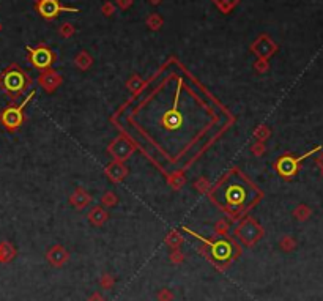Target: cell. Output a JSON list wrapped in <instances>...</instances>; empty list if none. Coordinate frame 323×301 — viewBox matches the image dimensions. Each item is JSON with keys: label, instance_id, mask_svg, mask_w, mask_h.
<instances>
[{"label": "cell", "instance_id": "d6986e66", "mask_svg": "<svg viewBox=\"0 0 323 301\" xmlns=\"http://www.w3.org/2000/svg\"><path fill=\"white\" fill-rule=\"evenodd\" d=\"M213 3L219 8L221 13L229 15L230 11L240 3V0H213Z\"/></svg>", "mask_w": 323, "mask_h": 301}, {"label": "cell", "instance_id": "3957f363", "mask_svg": "<svg viewBox=\"0 0 323 301\" xmlns=\"http://www.w3.org/2000/svg\"><path fill=\"white\" fill-rule=\"evenodd\" d=\"M33 96H35V90H32L22 103H19V104L13 103L11 106H8V108L0 112V123L3 125L6 131H11L13 133V131H17L19 128L22 127V123H24V108L29 104V101Z\"/></svg>", "mask_w": 323, "mask_h": 301}, {"label": "cell", "instance_id": "603a6c76", "mask_svg": "<svg viewBox=\"0 0 323 301\" xmlns=\"http://www.w3.org/2000/svg\"><path fill=\"white\" fill-rule=\"evenodd\" d=\"M293 215H295L296 219H300V221H306V219L312 215V211H311V208H309L307 205L301 204V205H298V206H296V208L293 210Z\"/></svg>", "mask_w": 323, "mask_h": 301}, {"label": "cell", "instance_id": "7402d4cb", "mask_svg": "<svg viewBox=\"0 0 323 301\" xmlns=\"http://www.w3.org/2000/svg\"><path fill=\"white\" fill-rule=\"evenodd\" d=\"M142 87H144V80H142L141 76H139V74H132V76L128 79V82H126V89H129L131 92L141 90Z\"/></svg>", "mask_w": 323, "mask_h": 301}, {"label": "cell", "instance_id": "83f0119b", "mask_svg": "<svg viewBox=\"0 0 323 301\" xmlns=\"http://www.w3.org/2000/svg\"><path fill=\"white\" fill-rule=\"evenodd\" d=\"M254 70H256L257 73H260V74L267 73V71L270 70L268 60H265V59H257V62L254 63Z\"/></svg>", "mask_w": 323, "mask_h": 301}, {"label": "cell", "instance_id": "f546056e", "mask_svg": "<svg viewBox=\"0 0 323 301\" xmlns=\"http://www.w3.org/2000/svg\"><path fill=\"white\" fill-rule=\"evenodd\" d=\"M132 3H134V0H115V7H118L120 10H129L132 7Z\"/></svg>", "mask_w": 323, "mask_h": 301}, {"label": "cell", "instance_id": "cb8c5ba5", "mask_svg": "<svg viewBox=\"0 0 323 301\" xmlns=\"http://www.w3.org/2000/svg\"><path fill=\"white\" fill-rule=\"evenodd\" d=\"M117 202H118V197L115 196V192H112V191H106L103 194V197H101V204H103L104 206H107V208L115 206Z\"/></svg>", "mask_w": 323, "mask_h": 301}, {"label": "cell", "instance_id": "52a82bcc", "mask_svg": "<svg viewBox=\"0 0 323 301\" xmlns=\"http://www.w3.org/2000/svg\"><path fill=\"white\" fill-rule=\"evenodd\" d=\"M181 85H183V80L180 79L178 80V89H177V95H175V99H174V106L161 118V125L167 131H177L183 123V114L178 111V96H180Z\"/></svg>", "mask_w": 323, "mask_h": 301}, {"label": "cell", "instance_id": "8fae6325", "mask_svg": "<svg viewBox=\"0 0 323 301\" xmlns=\"http://www.w3.org/2000/svg\"><path fill=\"white\" fill-rule=\"evenodd\" d=\"M62 82H63L62 76L54 70H46L38 76V84H40L41 89H44L48 93H54L62 85Z\"/></svg>", "mask_w": 323, "mask_h": 301}, {"label": "cell", "instance_id": "ffe728a7", "mask_svg": "<svg viewBox=\"0 0 323 301\" xmlns=\"http://www.w3.org/2000/svg\"><path fill=\"white\" fill-rule=\"evenodd\" d=\"M15 255V248L10 243H0V262H8Z\"/></svg>", "mask_w": 323, "mask_h": 301}, {"label": "cell", "instance_id": "484cf974", "mask_svg": "<svg viewBox=\"0 0 323 301\" xmlns=\"http://www.w3.org/2000/svg\"><path fill=\"white\" fill-rule=\"evenodd\" d=\"M185 181H186V177H183V174H174L172 177L169 178V183H170V186L174 188V190H180V188L185 185Z\"/></svg>", "mask_w": 323, "mask_h": 301}, {"label": "cell", "instance_id": "6da1fadb", "mask_svg": "<svg viewBox=\"0 0 323 301\" xmlns=\"http://www.w3.org/2000/svg\"><path fill=\"white\" fill-rule=\"evenodd\" d=\"M252 192H254V190H251L246 180L230 177L216 188V191L213 192V197L216 200V204L223 206L227 213L235 215V213L242 211L244 206H248Z\"/></svg>", "mask_w": 323, "mask_h": 301}, {"label": "cell", "instance_id": "ac0fdd59", "mask_svg": "<svg viewBox=\"0 0 323 301\" xmlns=\"http://www.w3.org/2000/svg\"><path fill=\"white\" fill-rule=\"evenodd\" d=\"M145 22H147V27H148L150 30H153V32H158V30L162 27L164 19H162L161 15H158L156 11H155V13H150V15L147 16Z\"/></svg>", "mask_w": 323, "mask_h": 301}, {"label": "cell", "instance_id": "836d02e7", "mask_svg": "<svg viewBox=\"0 0 323 301\" xmlns=\"http://www.w3.org/2000/svg\"><path fill=\"white\" fill-rule=\"evenodd\" d=\"M148 2H150L151 5H155V7H156V5H160V3H162V0H148Z\"/></svg>", "mask_w": 323, "mask_h": 301}, {"label": "cell", "instance_id": "ba28073f", "mask_svg": "<svg viewBox=\"0 0 323 301\" xmlns=\"http://www.w3.org/2000/svg\"><path fill=\"white\" fill-rule=\"evenodd\" d=\"M235 235L246 244H254L263 235V230L254 219H244L237 227Z\"/></svg>", "mask_w": 323, "mask_h": 301}, {"label": "cell", "instance_id": "277c9868", "mask_svg": "<svg viewBox=\"0 0 323 301\" xmlns=\"http://www.w3.org/2000/svg\"><path fill=\"white\" fill-rule=\"evenodd\" d=\"M27 59L30 62V65L36 68L40 71H46L50 70V66L55 63V54L49 46L40 43L36 48H30L27 46Z\"/></svg>", "mask_w": 323, "mask_h": 301}, {"label": "cell", "instance_id": "4316f807", "mask_svg": "<svg viewBox=\"0 0 323 301\" xmlns=\"http://www.w3.org/2000/svg\"><path fill=\"white\" fill-rule=\"evenodd\" d=\"M115 3H112V2H104L103 5H101V13H103V16H106V17H111L113 13H115Z\"/></svg>", "mask_w": 323, "mask_h": 301}, {"label": "cell", "instance_id": "4fadbf2b", "mask_svg": "<svg viewBox=\"0 0 323 301\" xmlns=\"http://www.w3.org/2000/svg\"><path fill=\"white\" fill-rule=\"evenodd\" d=\"M90 200H92V196L85 190H82V188H78V190L73 192V196L69 197V202L78 210L85 208V206L90 204Z\"/></svg>", "mask_w": 323, "mask_h": 301}, {"label": "cell", "instance_id": "30bf717a", "mask_svg": "<svg viewBox=\"0 0 323 301\" xmlns=\"http://www.w3.org/2000/svg\"><path fill=\"white\" fill-rule=\"evenodd\" d=\"M132 143L128 139H123V137H117L113 139L109 145V153L112 155V158L115 161L123 162L125 159H128L131 153H132Z\"/></svg>", "mask_w": 323, "mask_h": 301}, {"label": "cell", "instance_id": "1f68e13d", "mask_svg": "<svg viewBox=\"0 0 323 301\" xmlns=\"http://www.w3.org/2000/svg\"><path fill=\"white\" fill-rule=\"evenodd\" d=\"M167 241H169L170 244H178V243L181 241V238H180L178 235H177V234H172V235L169 237V240H167Z\"/></svg>", "mask_w": 323, "mask_h": 301}, {"label": "cell", "instance_id": "7c38bea8", "mask_svg": "<svg viewBox=\"0 0 323 301\" xmlns=\"http://www.w3.org/2000/svg\"><path fill=\"white\" fill-rule=\"evenodd\" d=\"M104 172L107 175V178H109L111 181H113V183H117V181H122L126 175H128V169H126V166L123 164V162L113 161L106 167Z\"/></svg>", "mask_w": 323, "mask_h": 301}, {"label": "cell", "instance_id": "e0dca14e", "mask_svg": "<svg viewBox=\"0 0 323 301\" xmlns=\"http://www.w3.org/2000/svg\"><path fill=\"white\" fill-rule=\"evenodd\" d=\"M211 251L214 253V255L216 257H219V259H226V257H229V254H230V244L227 243L226 240H219L218 243H214L213 244V248H211Z\"/></svg>", "mask_w": 323, "mask_h": 301}, {"label": "cell", "instance_id": "5b68a950", "mask_svg": "<svg viewBox=\"0 0 323 301\" xmlns=\"http://www.w3.org/2000/svg\"><path fill=\"white\" fill-rule=\"evenodd\" d=\"M33 7L46 21H54L62 13H79L78 7H66L60 0H33Z\"/></svg>", "mask_w": 323, "mask_h": 301}, {"label": "cell", "instance_id": "d590c367", "mask_svg": "<svg viewBox=\"0 0 323 301\" xmlns=\"http://www.w3.org/2000/svg\"><path fill=\"white\" fill-rule=\"evenodd\" d=\"M322 175H323V169H322Z\"/></svg>", "mask_w": 323, "mask_h": 301}, {"label": "cell", "instance_id": "d4e9b609", "mask_svg": "<svg viewBox=\"0 0 323 301\" xmlns=\"http://www.w3.org/2000/svg\"><path fill=\"white\" fill-rule=\"evenodd\" d=\"M270 134H271V131L267 125H260V127H257L254 131V137L258 142H265L270 137Z\"/></svg>", "mask_w": 323, "mask_h": 301}, {"label": "cell", "instance_id": "f1b7e54d", "mask_svg": "<svg viewBox=\"0 0 323 301\" xmlns=\"http://www.w3.org/2000/svg\"><path fill=\"white\" fill-rule=\"evenodd\" d=\"M265 145H263V142H256V143H252V147H251V152H252V155L254 156H262L263 153H265Z\"/></svg>", "mask_w": 323, "mask_h": 301}, {"label": "cell", "instance_id": "e575fe53", "mask_svg": "<svg viewBox=\"0 0 323 301\" xmlns=\"http://www.w3.org/2000/svg\"><path fill=\"white\" fill-rule=\"evenodd\" d=\"M0 32H2V24H0Z\"/></svg>", "mask_w": 323, "mask_h": 301}, {"label": "cell", "instance_id": "9c48e42d", "mask_svg": "<svg viewBox=\"0 0 323 301\" xmlns=\"http://www.w3.org/2000/svg\"><path fill=\"white\" fill-rule=\"evenodd\" d=\"M251 51L257 55V59H265L268 60L271 55H273L277 51V45L271 40L270 35H260L257 36L256 41H252L251 45Z\"/></svg>", "mask_w": 323, "mask_h": 301}, {"label": "cell", "instance_id": "2e32d148", "mask_svg": "<svg viewBox=\"0 0 323 301\" xmlns=\"http://www.w3.org/2000/svg\"><path fill=\"white\" fill-rule=\"evenodd\" d=\"M66 251L63 249V248H60V246H54L52 249L49 251V254H48V257H49V260L54 263L55 267H59V265H62L63 263V260L66 259Z\"/></svg>", "mask_w": 323, "mask_h": 301}, {"label": "cell", "instance_id": "8992f818", "mask_svg": "<svg viewBox=\"0 0 323 301\" xmlns=\"http://www.w3.org/2000/svg\"><path fill=\"white\" fill-rule=\"evenodd\" d=\"M319 150H320V147H315L314 150H311V152H307L306 155H303V156H298V158H296V156H292V155L281 156V158L276 161V171H277V174H279L281 177H284V178L295 177L296 172H298L300 167H301V161L306 159L307 156L314 155L315 152H319Z\"/></svg>", "mask_w": 323, "mask_h": 301}, {"label": "cell", "instance_id": "44dd1931", "mask_svg": "<svg viewBox=\"0 0 323 301\" xmlns=\"http://www.w3.org/2000/svg\"><path fill=\"white\" fill-rule=\"evenodd\" d=\"M59 35L62 36V38H65V40H68V38H71V36L76 33V27L73 26L71 22H63L62 26L59 27Z\"/></svg>", "mask_w": 323, "mask_h": 301}, {"label": "cell", "instance_id": "7a4b0ae2", "mask_svg": "<svg viewBox=\"0 0 323 301\" xmlns=\"http://www.w3.org/2000/svg\"><path fill=\"white\" fill-rule=\"evenodd\" d=\"M30 85V78L16 63L10 65L0 74V89L13 99H16Z\"/></svg>", "mask_w": 323, "mask_h": 301}, {"label": "cell", "instance_id": "9a60e30c", "mask_svg": "<svg viewBox=\"0 0 323 301\" xmlns=\"http://www.w3.org/2000/svg\"><path fill=\"white\" fill-rule=\"evenodd\" d=\"M74 65L79 68L81 71L90 70L93 65V57L87 51H79L74 57Z\"/></svg>", "mask_w": 323, "mask_h": 301}, {"label": "cell", "instance_id": "d6a6232c", "mask_svg": "<svg viewBox=\"0 0 323 301\" xmlns=\"http://www.w3.org/2000/svg\"><path fill=\"white\" fill-rule=\"evenodd\" d=\"M315 164H317V166H319L320 169H323V152H322V155L319 156V158L315 159Z\"/></svg>", "mask_w": 323, "mask_h": 301}, {"label": "cell", "instance_id": "5bb4252c", "mask_svg": "<svg viewBox=\"0 0 323 301\" xmlns=\"http://www.w3.org/2000/svg\"><path fill=\"white\" fill-rule=\"evenodd\" d=\"M109 215H107V211L103 208V206H93V208L88 211V221H90L93 225H103Z\"/></svg>", "mask_w": 323, "mask_h": 301}, {"label": "cell", "instance_id": "4dcf8cb0", "mask_svg": "<svg viewBox=\"0 0 323 301\" xmlns=\"http://www.w3.org/2000/svg\"><path fill=\"white\" fill-rule=\"evenodd\" d=\"M281 246L284 248V249H287V251H290L292 248H295V241L292 240L290 237H286V238H282V243H281Z\"/></svg>", "mask_w": 323, "mask_h": 301}]
</instances>
